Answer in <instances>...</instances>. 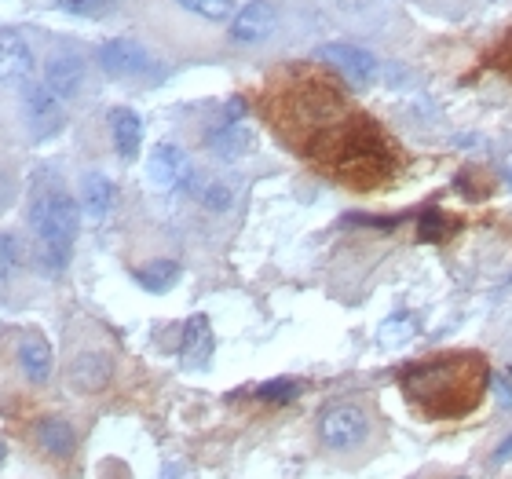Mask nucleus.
I'll return each instance as SVG.
<instances>
[{
	"label": "nucleus",
	"mask_w": 512,
	"mask_h": 479,
	"mask_svg": "<svg viewBox=\"0 0 512 479\" xmlns=\"http://www.w3.org/2000/svg\"><path fill=\"white\" fill-rule=\"evenodd\" d=\"M458 216H447L443 209H428L421 220H417V238L425 245H443L450 235H458Z\"/></svg>",
	"instance_id": "nucleus-19"
},
{
	"label": "nucleus",
	"mask_w": 512,
	"mask_h": 479,
	"mask_svg": "<svg viewBox=\"0 0 512 479\" xmlns=\"http://www.w3.org/2000/svg\"><path fill=\"white\" fill-rule=\"evenodd\" d=\"M213 326L205 315H194L187 322V330H183V344H180V359L183 366H191V370H205L209 359H213Z\"/></svg>",
	"instance_id": "nucleus-12"
},
{
	"label": "nucleus",
	"mask_w": 512,
	"mask_h": 479,
	"mask_svg": "<svg viewBox=\"0 0 512 479\" xmlns=\"http://www.w3.org/2000/svg\"><path fill=\"white\" fill-rule=\"evenodd\" d=\"M275 30V8L267 0H253L231 19V41L235 44H260Z\"/></svg>",
	"instance_id": "nucleus-9"
},
{
	"label": "nucleus",
	"mask_w": 512,
	"mask_h": 479,
	"mask_svg": "<svg viewBox=\"0 0 512 479\" xmlns=\"http://www.w3.org/2000/svg\"><path fill=\"white\" fill-rule=\"evenodd\" d=\"M26 121L37 136H55L66 121V110H63V99L55 96L48 85H33L26 92Z\"/></svg>",
	"instance_id": "nucleus-6"
},
{
	"label": "nucleus",
	"mask_w": 512,
	"mask_h": 479,
	"mask_svg": "<svg viewBox=\"0 0 512 479\" xmlns=\"http://www.w3.org/2000/svg\"><path fill=\"white\" fill-rule=\"evenodd\" d=\"M319 59H326L330 66H337L341 74H348L352 81H370L377 74V59L359 44H322Z\"/></svg>",
	"instance_id": "nucleus-11"
},
{
	"label": "nucleus",
	"mask_w": 512,
	"mask_h": 479,
	"mask_svg": "<svg viewBox=\"0 0 512 479\" xmlns=\"http://www.w3.org/2000/svg\"><path fill=\"white\" fill-rule=\"evenodd\" d=\"M132 278H136L147 293H169V289L176 286V278H180V264H172V260H154V264H147V267H136Z\"/></svg>",
	"instance_id": "nucleus-18"
},
{
	"label": "nucleus",
	"mask_w": 512,
	"mask_h": 479,
	"mask_svg": "<svg viewBox=\"0 0 512 479\" xmlns=\"http://www.w3.org/2000/svg\"><path fill=\"white\" fill-rule=\"evenodd\" d=\"M377 0H337V8L348 11V15H363L366 8H374Z\"/></svg>",
	"instance_id": "nucleus-26"
},
{
	"label": "nucleus",
	"mask_w": 512,
	"mask_h": 479,
	"mask_svg": "<svg viewBox=\"0 0 512 479\" xmlns=\"http://www.w3.org/2000/svg\"><path fill=\"white\" fill-rule=\"evenodd\" d=\"M33 231L41 238V264L48 271H63L70 260V245L81 227V209L70 194L63 191H44L30 209Z\"/></svg>",
	"instance_id": "nucleus-2"
},
{
	"label": "nucleus",
	"mask_w": 512,
	"mask_h": 479,
	"mask_svg": "<svg viewBox=\"0 0 512 479\" xmlns=\"http://www.w3.org/2000/svg\"><path fill=\"white\" fill-rule=\"evenodd\" d=\"M81 202H85V213L92 220H107L114 202H118V191H114V183L107 176H99V172H88L85 183H81Z\"/></svg>",
	"instance_id": "nucleus-15"
},
{
	"label": "nucleus",
	"mask_w": 512,
	"mask_h": 479,
	"mask_svg": "<svg viewBox=\"0 0 512 479\" xmlns=\"http://www.w3.org/2000/svg\"><path fill=\"white\" fill-rule=\"evenodd\" d=\"M150 180L158 183V187H198V176H194L191 161L183 154L176 143H158L154 154H150Z\"/></svg>",
	"instance_id": "nucleus-5"
},
{
	"label": "nucleus",
	"mask_w": 512,
	"mask_h": 479,
	"mask_svg": "<svg viewBox=\"0 0 512 479\" xmlns=\"http://www.w3.org/2000/svg\"><path fill=\"white\" fill-rule=\"evenodd\" d=\"M0 205H4V180H0Z\"/></svg>",
	"instance_id": "nucleus-28"
},
{
	"label": "nucleus",
	"mask_w": 512,
	"mask_h": 479,
	"mask_svg": "<svg viewBox=\"0 0 512 479\" xmlns=\"http://www.w3.org/2000/svg\"><path fill=\"white\" fill-rule=\"evenodd\" d=\"M44 85L52 88L59 99H70L81 92V85H85V59L74 52H59L48 59V66H44Z\"/></svg>",
	"instance_id": "nucleus-10"
},
{
	"label": "nucleus",
	"mask_w": 512,
	"mask_h": 479,
	"mask_svg": "<svg viewBox=\"0 0 512 479\" xmlns=\"http://www.w3.org/2000/svg\"><path fill=\"white\" fill-rule=\"evenodd\" d=\"M19 366L33 384H44L52 377V344L44 337H26L19 344Z\"/></svg>",
	"instance_id": "nucleus-16"
},
{
	"label": "nucleus",
	"mask_w": 512,
	"mask_h": 479,
	"mask_svg": "<svg viewBox=\"0 0 512 479\" xmlns=\"http://www.w3.org/2000/svg\"><path fill=\"white\" fill-rule=\"evenodd\" d=\"M59 8L66 15H85V19H96L110 8V0H59Z\"/></svg>",
	"instance_id": "nucleus-23"
},
{
	"label": "nucleus",
	"mask_w": 512,
	"mask_h": 479,
	"mask_svg": "<svg viewBox=\"0 0 512 479\" xmlns=\"http://www.w3.org/2000/svg\"><path fill=\"white\" fill-rule=\"evenodd\" d=\"M487 66H491V70H502L505 77H512V33L498 44V52L487 59Z\"/></svg>",
	"instance_id": "nucleus-25"
},
{
	"label": "nucleus",
	"mask_w": 512,
	"mask_h": 479,
	"mask_svg": "<svg viewBox=\"0 0 512 479\" xmlns=\"http://www.w3.org/2000/svg\"><path fill=\"white\" fill-rule=\"evenodd\" d=\"M110 381V359L107 355H81V359L70 366V384L77 392L96 395L99 388H107Z\"/></svg>",
	"instance_id": "nucleus-14"
},
{
	"label": "nucleus",
	"mask_w": 512,
	"mask_h": 479,
	"mask_svg": "<svg viewBox=\"0 0 512 479\" xmlns=\"http://www.w3.org/2000/svg\"><path fill=\"white\" fill-rule=\"evenodd\" d=\"M99 63L114 77L150 74V70H154V59H150L147 48L136 41H107L99 48Z\"/></svg>",
	"instance_id": "nucleus-7"
},
{
	"label": "nucleus",
	"mask_w": 512,
	"mask_h": 479,
	"mask_svg": "<svg viewBox=\"0 0 512 479\" xmlns=\"http://www.w3.org/2000/svg\"><path fill=\"white\" fill-rule=\"evenodd\" d=\"M198 198H202V205L213 209V213H224V209H231V202H235V194H231L227 183H202V187H198Z\"/></svg>",
	"instance_id": "nucleus-22"
},
{
	"label": "nucleus",
	"mask_w": 512,
	"mask_h": 479,
	"mask_svg": "<svg viewBox=\"0 0 512 479\" xmlns=\"http://www.w3.org/2000/svg\"><path fill=\"white\" fill-rule=\"evenodd\" d=\"M19 267V242L11 235H0V278H8Z\"/></svg>",
	"instance_id": "nucleus-24"
},
{
	"label": "nucleus",
	"mask_w": 512,
	"mask_h": 479,
	"mask_svg": "<svg viewBox=\"0 0 512 479\" xmlns=\"http://www.w3.org/2000/svg\"><path fill=\"white\" fill-rule=\"evenodd\" d=\"M370 432H374V421L366 414V406L359 403H330L319 414V439L333 454L363 450Z\"/></svg>",
	"instance_id": "nucleus-3"
},
{
	"label": "nucleus",
	"mask_w": 512,
	"mask_h": 479,
	"mask_svg": "<svg viewBox=\"0 0 512 479\" xmlns=\"http://www.w3.org/2000/svg\"><path fill=\"white\" fill-rule=\"evenodd\" d=\"M110 136H114V147L125 161L139 158V143H143V121H139L136 110L118 107L110 110Z\"/></svg>",
	"instance_id": "nucleus-13"
},
{
	"label": "nucleus",
	"mask_w": 512,
	"mask_h": 479,
	"mask_svg": "<svg viewBox=\"0 0 512 479\" xmlns=\"http://www.w3.org/2000/svg\"><path fill=\"white\" fill-rule=\"evenodd\" d=\"M512 454V439H505L502 447H498V454H494V461H505Z\"/></svg>",
	"instance_id": "nucleus-27"
},
{
	"label": "nucleus",
	"mask_w": 512,
	"mask_h": 479,
	"mask_svg": "<svg viewBox=\"0 0 512 479\" xmlns=\"http://www.w3.org/2000/svg\"><path fill=\"white\" fill-rule=\"evenodd\" d=\"M399 392L425 421H465L483 406L491 384V362L483 352H439L406 362L399 370Z\"/></svg>",
	"instance_id": "nucleus-1"
},
{
	"label": "nucleus",
	"mask_w": 512,
	"mask_h": 479,
	"mask_svg": "<svg viewBox=\"0 0 512 479\" xmlns=\"http://www.w3.org/2000/svg\"><path fill=\"white\" fill-rule=\"evenodd\" d=\"M304 392V384L293 381V377H278V381H267L256 388V399L260 403H293L297 395Z\"/></svg>",
	"instance_id": "nucleus-20"
},
{
	"label": "nucleus",
	"mask_w": 512,
	"mask_h": 479,
	"mask_svg": "<svg viewBox=\"0 0 512 479\" xmlns=\"http://www.w3.org/2000/svg\"><path fill=\"white\" fill-rule=\"evenodd\" d=\"M0 458H4V447H0Z\"/></svg>",
	"instance_id": "nucleus-29"
},
{
	"label": "nucleus",
	"mask_w": 512,
	"mask_h": 479,
	"mask_svg": "<svg viewBox=\"0 0 512 479\" xmlns=\"http://www.w3.org/2000/svg\"><path fill=\"white\" fill-rule=\"evenodd\" d=\"M37 443H41L52 458H70L77 447V436L63 417H48V421H41V428H37Z\"/></svg>",
	"instance_id": "nucleus-17"
},
{
	"label": "nucleus",
	"mask_w": 512,
	"mask_h": 479,
	"mask_svg": "<svg viewBox=\"0 0 512 479\" xmlns=\"http://www.w3.org/2000/svg\"><path fill=\"white\" fill-rule=\"evenodd\" d=\"M180 4L187 11H194V15L209 19V22H231L238 15L231 0H180Z\"/></svg>",
	"instance_id": "nucleus-21"
},
{
	"label": "nucleus",
	"mask_w": 512,
	"mask_h": 479,
	"mask_svg": "<svg viewBox=\"0 0 512 479\" xmlns=\"http://www.w3.org/2000/svg\"><path fill=\"white\" fill-rule=\"evenodd\" d=\"M242 118H246V103H242V99H231L227 110H224V118L209 128L205 143H209V150H213L216 158L235 161L253 147V132H249Z\"/></svg>",
	"instance_id": "nucleus-4"
},
{
	"label": "nucleus",
	"mask_w": 512,
	"mask_h": 479,
	"mask_svg": "<svg viewBox=\"0 0 512 479\" xmlns=\"http://www.w3.org/2000/svg\"><path fill=\"white\" fill-rule=\"evenodd\" d=\"M33 77V52L22 41V33L0 30V81L4 85H26Z\"/></svg>",
	"instance_id": "nucleus-8"
}]
</instances>
